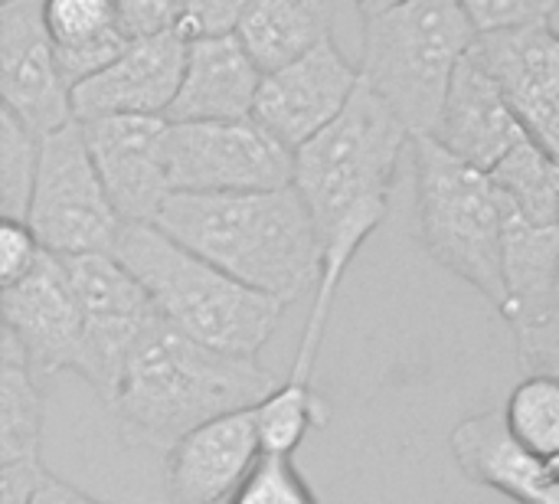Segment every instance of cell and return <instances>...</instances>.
I'll use <instances>...</instances> for the list:
<instances>
[{"label":"cell","mask_w":559,"mask_h":504,"mask_svg":"<svg viewBox=\"0 0 559 504\" xmlns=\"http://www.w3.org/2000/svg\"><path fill=\"white\" fill-rule=\"evenodd\" d=\"M406 144H413V131L360 79L344 115L295 151V187L308 203L321 243V282L288 374L298 384H314L334 295L360 246L390 213Z\"/></svg>","instance_id":"obj_1"},{"label":"cell","mask_w":559,"mask_h":504,"mask_svg":"<svg viewBox=\"0 0 559 504\" xmlns=\"http://www.w3.org/2000/svg\"><path fill=\"white\" fill-rule=\"evenodd\" d=\"M154 226L282 305L305 298L321 282V243L295 184L242 194H170Z\"/></svg>","instance_id":"obj_2"},{"label":"cell","mask_w":559,"mask_h":504,"mask_svg":"<svg viewBox=\"0 0 559 504\" xmlns=\"http://www.w3.org/2000/svg\"><path fill=\"white\" fill-rule=\"evenodd\" d=\"M278 384L259 358L213 351L160 321L134 348L108 407L128 446L167 456L203 423L259 407Z\"/></svg>","instance_id":"obj_3"},{"label":"cell","mask_w":559,"mask_h":504,"mask_svg":"<svg viewBox=\"0 0 559 504\" xmlns=\"http://www.w3.org/2000/svg\"><path fill=\"white\" fill-rule=\"evenodd\" d=\"M115 256L147 289L160 318L180 335L236 358H259L285 305L249 289L154 223H128Z\"/></svg>","instance_id":"obj_4"},{"label":"cell","mask_w":559,"mask_h":504,"mask_svg":"<svg viewBox=\"0 0 559 504\" xmlns=\"http://www.w3.org/2000/svg\"><path fill=\"white\" fill-rule=\"evenodd\" d=\"M481 39L459 0H406L364 20L360 79L416 134H432L462 59Z\"/></svg>","instance_id":"obj_5"},{"label":"cell","mask_w":559,"mask_h":504,"mask_svg":"<svg viewBox=\"0 0 559 504\" xmlns=\"http://www.w3.org/2000/svg\"><path fill=\"white\" fill-rule=\"evenodd\" d=\"M416 230L426 253L504 308V220L508 200L491 171H481L432 134L413 138Z\"/></svg>","instance_id":"obj_6"},{"label":"cell","mask_w":559,"mask_h":504,"mask_svg":"<svg viewBox=\"0 0 559 504\" xmlns=\"http://www.w3.org/2000/svg\"><path fill=\"white\" fill-rule=\"evenodd\" d=\"M26 223L46 253H115L128 223L92 161L82 121H69L43 138Z\"/></svg>","instance_id":"obj_7"},{"label":"cell","mask_w":559,"mask_h":504,"mask_svg":"<svg viewBox=\"0 0 559 504\" xmlns=\"http://www.w3.org/2000/svg\"><path fill=\"white\" fill-rule=\"evenodd\" d=\"M167 177L174 194H242L295 184V151L262 121H170Z\"/></svg>","instance_id":"obj_8"},{"label":"cell","mask_w":559,"mask_h":504,"mask_svg":"<svg viewBox=\"0 0 559 504\" xmlns=\"http://www.w3.org/2000/svg\"><path fill=\"white\" fill-rule=\"evenodd\" d=\"M0 312L3 328L23 344L36 380L72 371L98 387V361L62 256L46 253L26 279L0 289Z\"/></svg>","instance_id":"obj_9"},{"label":"cell","mask_w":559,"mask_h":504,"mask_svg":"<svg viewBox=\"0 0 559 504\" xmlns=\"http://www.w3.org/2000/svg\"><path fill=\"white\" fill-rule=\"evenodd\" d=\"M62 259L75 285L88 341L98 361L95 390L108 403L118 390V380L134 348L164 318L154 298L147 295V289L131 276V269L115 253H85V256H62Z\"/></svg>","instance_id":"obj_10"},{"label":"cell","mask_w":559,"mask_h":504,"mask_svg":"<svg viewBox=\"0 0 559 504\" xmlns=\"http://www.w3.org/2000/svg\"><path fill=\"white\" fill-rule=\"evenodd\" d=\"M357 89L360 66H354L334 39H324L305 56L265 72L252 118L298 151L344 115Z\"/></svg>","instance_id":"obj_11"},{"label":"cell","mask_w":559,"mask_h":504,"mask_svg":"<svg viewBox=\"0 0 559 504\" xmlns=\"http://www.w3.org/2000/svg\"><path fill=\"white\" fill-rule=\"evenodd\" d=\"M0 95L39 138L75 121L72 89L43 23V0H0Z\"/></svg>","instance_id":"obj_12"},{"label":"cell","mask_w":559,"mask_h":504,"mask_svg":"<svg viewBox=\"0 0 559 504\" xmlns=\"http://www.w3.org/2000/svg\"><path fill=\"white\" fill-rule=\"evenodd\" d=\"M92 161L124 223H154L167 203V115H108L82 121Z\"/></svg>","instance_id":"obj_13"},{"label":"cell","mask_w":559,"mask_h":504,"mask_svg":"<svg viewBox=\"0 0 559 504\" xmlns=\"http://www.w3.org/2000/svg\"><path fill=\"white\" fill-rule=\"evenodd\" d=\"M187 36L164 30L131 39L102 72L72 89L75 121L108 115H167L187 66Z\"/></svg>","instance_id":"obj_14"},{"label":"cell","mask_w":559,"mask_h":504,"mask_svg":"<svg viewBox=\"0 0 559 504\" xmlns=\"http://www.w3.org/2000/svg\"><path fill=\"white\" fill-rule=\"evenodd\" d=\"M262 456L255 407L203 423L167 453L164 482L170 504H226Z\"/></svg>","instance_id":"obj_15"},{"label":"cell","mask_w":559,"mask_h":504,"mask_svg":"<svg viewBox=\"0 0 559 504\" xmlns=\"http://www.w3.org/2000/svg\"><path fill=\"white\" fill-rule=\"evenodd\" d=\"M432 138L481 171H495L524 138H531L527 125L521 121L498 75L485 62L478 43L462 59L452 79V89H449V98H445V108Z\"/></svg>","instance_id":"obj_16"},{"label":"cell","mask_w":559,"mask_h":504,"mask_svg":"<svg viewBox=\"0 0 559 504\" xmlns=\"http://www.w3.org/2000/svg\"><path fill=\"white\" fill-rule=\"evenodd\" d=\"M478 49L531 138L559 157V30L547 23L491 33Z\"/></svg>","instance_id":"obj_17"},{"label":"cell","mask_w":559,"mask_h":504,"mask_svg":"<svg viewBox=\"0 0 559 504\" xmlns=\"http://www.w3.org/2000/svg\"><path fill=\"white\" fill-rule=\"evenodd\" d=\"M449 449L462 476L475 485L495 489L518 504H559V456L540 459L514 439L504 410H485L465 417L452 436Z\"/></svg>","instance_id":"obj_18"},{"label":"cell","mask_w":559,"mask_h":504,"mask_svg":"<svg viewBox=\"0 0 559 504\" xmlns=\"http://www.w3.org/2000/svg\"><path fill=\"white\" fill-rule=\"evenodd\" d=\"M265 69L239 33L200 36L187 43V66L170 121H233L252 118Z\"/></svg>","instance_id":"obj_19"},{"label":"cell","mask_w":559,"mask_h":504,"mask_svg":"<svg viewBox=\"0 0 559 504\" xmlns=\"http://www.w3.org/2000/svg\"><path fill=\"white\" fill-rule=\"evenodd\" d=\"M43 23L69 89L102 72L131 43L115 0H43Z\"/></svg>","instance_id":"obj_20"},{"label":"cell","mask_w":559,"mask_h":504,"mask_svg":"<svg viewBox=\"0 0 559 504\" xmlns=\"http://www.w3.org/2000/svg\"><path fill=\"white\" fill-rule=\"evenodd\" d=\"M337 0H249L239 36L269 72L331 39Z\"/></svg>","instance_id":"obj_21"},{"label":"cell","mask_w":559,"mask_h":504,"mask_svg":"<svg viewBox=\"0 0 559 504\" xmlns=\"http://www.w3.org/2000/svg\"><path fill=\"white\" fill-rule=\"evenodd\" d=\"M43 439V394L26 361L23 344L3 328L0 338V466L16 459H39Z\"/></svg>","instance_id":"obj_22"},{"label":"cell","mask_w":559,"mask_h":504,"mask_svg":"<svg viewBox=\"0 0 559 504\" xmlns=\"http://www.w3.org/2000/svg\"><path fill=\"white\" fill-rule=\"evenodd\" d=\"M255 420H259V436H262L265 456L292 459L311 430L328 426L331 407L318 394L314 384H298L288 377L255 407Z\"/></svg>","instance_id":"obj_23"},{"label":"cell","mask_w":559,"mask_h":504,"mask_svg":"<svg viewBox=\"0 0 559 504\" xmlns=\"http://www.w3.org/2000/svg\"><path fill=\"white\" fill-rule=\"evenodd\" d=\"M508 430L540 459L559 456V377L524 374L504 407Z\"/></svg>","instance_id":"obj_24"},{"label":"cell","mask_w":559,"mask_h":504,"mask_svg":"<svg viewBox=\"0 0 559 504\" xmlns=\"http://www.w3.org/2000/svg\"><path fill=\"white\" fill-rule=\"evenodd\" d=\"M39 148L43 138L0 108V216L26 220L39 171Z\"/></svg>","instance_id":"obj_25"},{"label":"cell","mask_w":559,"mask_h":504,"mask_svg":"<svg viewBox=\"0 0 559 504\" xmlns=\"http://www.w3.org/2000/svg\"><path fill=\"white\" fill-rule=\"evenodd\" d=\"M226 504H318V495L292 459L262 456L255 472Z\"/></svg>","instance_id":"obj_26"},{"label":"cell","mask_w":559,"mask_h":504,"mask_svg":"<svg viewBox=\"0 0 559 504\" xmlns=\"http://www.w3.org/2000/svg\"><path fill=\"white\" fill-rule=\"evenodd\" d=\"M481 36L508 33L534 23H547L559 10V0H459Z\"/></svg>","instance_id":"obj_27"},{"label":"cell","mask_w":559,"mask_h":504,"mask_svg":"<svg viewBox=\"0 0 559 504\" xmlns=\"http://www.w3.org/2000/svg\"><path fill=\"white\" fill-rule=\"evenodd\" d=\"M514 338H518V364L524 374L559 377V279L547 312L534 325L514 331Z\"/></svg>","instance_id":"obj_28"},{"label":"cell","mask_w":559,"mask_h":504,"mask_svg":"<svg viewBox=\"0 0 559 504\" xmlns=\"http://www.w3.org/2000/svg\"><path fill=\"white\" fill-rule=\"evenodd\" d=\"M46 256V246L26 220L0 216V289L26 279Z\"/></svg>","instance_id":"obj_29"},{"label":"cell","mask_w":559,"mask_h":504,"mask_svg":"<svg viewBox=\"0 0 559 504\" xmlns=\"http://www.w3.org/2000/svg\"><path fill=\"white\" fill-rule=\"evenodd\" d=\"M249 0H177V30L187 39L236 33Z\"/></svg>","instance_id":"obj_30"},{"label":"cell","mask_w":559,"mask_h":504,"mask_svg":"<svg viewBox=\"0 0 559 504\" xmlns=\"http://www.w3.org/2000/svg\"><path fill=\"white\" fill-rule=\"evenodd\" d=\"M131 39L177 30V0H115Z\"/></svg>","instance_id":"obj_31"},{"label":"cell","mask_w":559,"mask_h":504,"mask_svg":"<svg viewBox=\"0 0 559 504\" xmlns=\"http://www.w3.org/2000/svg\"><path fill=\"white\" fill-rule=\"evenodd\" d=\"M49 479L43 459H16L0 466V504H29L39 485Z\"/></svg>","instance_id":"obj_32"},{"label":"cell","mask_w":559,"mask_h":504,"mask_svg":"<svg viewBox=\"0 0 559 504\" xmlns=\"http://www.w3.org/2000/svg\"><path fill=\"white\" fill-rule=\"evenodd\" d=\"M29 504H105V502H98V499H92V495L79 492L75 485H69V482H62V479H56V476L49 472V479L39 485V492L29 499Z\"/></svg>","instance_id":"obj_33"},{"label":"cell","mask_w":559,"mask_h":504,"mask_svg":"<svg viewBox=\"0 0 559 504\" xmlns=\"http://www.w3.org/2000/svg\"><path fill=\"white\" fill-rule=\"evenodd\" d=\"M354 3H357L360 16L370 20V16H380V13H386V10H393V7H400L406 0H354Z\"/></svg>","instance_id":"obj_34"},{"label":"cell","mask_w":559,"mask_h":504,"mask_svg":"<svg viewBox=\"0 0 559 504\" xmlns=\"http://www.w3.org/2000/svg\"><path fill=\"white\" fill-rule=\"evenodd\" d=\"M557 161H559V157H557Z\"/></svg>","instance_id":"obj_35"}]
</instances>
